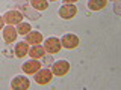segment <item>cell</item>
Returning <instances> with one entry per match:
<instances>
[{
    "label": "cell",
    "mask_w": 121,
    "mask_h": 90,
    "mask_svg": "<svg viewBox=\"0 0 121 90\" xmlns=\"http://www.w3.org/2000/svg\"><path fill=\"white\" fill-rule=\"evenodd\" d=\"M15 9L20 11L23 14V17L29 18V20H38V18L41 17V12H38L35 8L30 5L29 0H18V2L15 3Z\"/></svg>",
    "instance_id": "cell-1"
},
{
    "label": "cell",
    "mask_w": 121,
    "mask_h": 90,
    "mask_svg": "<svg viewBox=\"0 0 121 90\" xmlns=\"http://www.w3.org/2000/svg\"><path fill=\"white\" fill-rule=\"evenodd\" d=\"M33 75H35V82L39 84V86H47L53 78V72H52L50 68H41V69L38 71V72H35Z\"/></svg>",
    "instance_id": "cell-2"
},
{
    "label": "cell",
    "mask_w": 121,
    "mask_h": 90,
    "mask_svg": "<svg viewBox=\"0 0 121 90\" xmlns=\"http://www.w3.org/2000/svg\"><path fill=\"white\" fill-rule=\"evenodd\" d=\"M44 50L45 52H48V54H56V52L60 51V48H62V45H60V39L56 36H52V38H47V39L44 41Z\"/></svg>",
    "instance_id": "cell-3"
},
{
    "label": "cell",
    "mask_w": 121,
    "mask_h": 90,
    "mask_svg": "<svg viewBox=\"0 0 121 90\" xmlns=\"http://www.w3.org/2000/svg\"><path fill=\"white\" fill-rule=\"evenodd\" d=\"M52 72L56 77H64L70 72V63L67 60H56L52 65Z\"/></svg>",
    "instance_id": "cell-4"
},
{
    "label": "cell",
    "mask_w": 121,
    "mask_h": 90,
    "mask_svg": "<svg viewBox=\"0 0 121 90\" xmlns=\"http://www.w3.org/2000/svg\"><path fill=\"white\" fill-rule=\"evenodd\" d=\"M79 36L74 35V33H67V35L62 36V39H60V45H62V48H67V50H74V48L79 47Z\"/></svg>",
    "instance_id": "cell-5"
},
{
    "label": "cell",
    "mask_w": 121,
    "mask_h": 90,
    "mask_svg": "<svg viewBox=\"0 0 121 90\" xmlns=\"http://www.w3.org/2000/svg\"><path fill=\"white\" fill-rule=\"evenodd\" d=\"M41 68H43V63H41L38 59H32V60H27V62L23 63L21 71L24 74H27V75H33L35 72H38Z\"/></svg>",
    "instance_id": "cell-6"
},
{
    "label": "cell",
    "mask_w": 121,
    "mask_h": 90,
    "mask_svg": "<svg viewBox=\"0 0 121 90\" xmlns=\"http://www.w3.org/2000/svg\"><path fill=\"white\" fill-rule=\"evenodd\" d=\"M3 20H5V24H11V26L20 24L23 21V14L20 11H17V9H14V11L11 9V11H8V12H5Z\"/></svg>",
    "instance_id": "cell-7"
},
{
    "label": "cell",
    "mask_w": 121,
    "mask_h": 90,
    "mask_svg": "<svg viewBox=\"0 0 121 90\" xmlns=\"http://www.w3.org/2000/svg\"><path fill=\"white\" fill-rule=\"evenodd\" d=\"M2 33H3V41H5V44H12L17 41V36H18V33H17V29L14 27V26H11V24H6L5 27L2 29Z\"/></svg>",
    "instance_id": "cell-8"
},
{
    "label": "cell",
    "mask_w": 121,
    "mask_h": 90,
    "mask_svg": "<svg viewBox=\"0 0 121 90\" xmlns=\"http://www.w3.org/2000/svg\"><path fill=\"white\" fill-rule=\"evenodd\" d=\"M59 17L64 18V20H71L77 15V8L74 6V3H70V5H64L59 8Z\"/></svg>",
    "instance_id": "cell-9"
},
{
    "label": "cell",
    "mask_w": 121,
    "mask_h": 90,
    "mask_svg": "<svg viewBox=\"0 0 121 90\" xmlns=\"http://www.w3.org/2000/svg\"><path fill=\"white\" fill-rule=\"evenodd\" d=\"M29 87H30V81L23 75H18V77L12 78V81H11V89L14 90H27Z\"/></svg>",
    "instance_id": "cell-10"
},
{
    "label": "cell",
    "mask_w": 121,
    "mask_h": 90,
    "mask_svg": "<svg viewBox=\"0 0 121 90\" xmlns=\"http://www.w3.org/2000/svg\"><path fill=\"white\" fill-rule=\"evenodd\" d=\"M24 41L29 45H36V44H41V42H43L44 38H43V35H41L39 32H36V30H30L27 35H26Z\"/></svg>",
    "instance_id": "cell-11"
},
{
    "label": "cell",
    "mask_w": 121,
    "mask_h": 90,
    "mask_svg": "<svg viewBox=\"0 0 121 90\" xmlns=\"http://www.w3.org/2000/svg\"><path fill=\"white\" fill-rule=\"evenodd\" d=\"M29 51V44L26 42V41H21V42H18L17 45H15L14 48V56L18 59H24V56L27 54Z\"/></svg>",
    "instance_id": "cell-12"
},
{
    "label": "cell",
    "mask_w": 121,
    "mask_h": 90,
    "mask_svg": "<svg viewBox=\"0 0 121 90\" xmlns=\"http://www.w3.org/2000/svg\"><path fill=\"white\" fill-rule=\"evenodd\" d=\"M27 54H29L32 59H41V57L45 54V50H44V47H43L41 44H36V45H32V47L29 48Z\"/></svg>",
    "instance_id": "cell-13"
},
{
    "label": "cell",
    "mask_w": 121,
    "mask_h": 90,
    "mask_svg": "<svg viewBox=\"0 0 121 90\" xmlns=\"http://www.w3.org/2000/svg\"><path fill=\"white\" fill-rule=\"evenodd\" d=\"M108 5V0H88V8L91 11H101Z\"/></svg>",
    "instance_id": "cell-14"
},
{
    "label": "cell",
    "mask_w": 121,
    "mask_h": 90,
    "mask_svg": "<svg viewBox=\"0 0 121 90\" xmlns=\"http://www.w3.org/2000/svg\"><path fill=\"white\" fill-rule=\"evenodd\" d=\"M29 3L35 8L38 12H43V11L48 9V0H29Z\"/></svg>",
    "instance_id": "cell-15"
},
{
    "label": "cell",
    "mask_w": 121,
    "mask_h": 90,
    "mask_svg": "<svg viewBox=\"0 0 121 90\" xmlns=\"http://www.w3.org/2000/svg\"><path fill=\"white\" fill-rule=\"evenodd\" d=\"M15 29H17V33H18V35H23V36H26L30 30H32V29H30V24H27V22H23V21L20 22V24H17V27H15Z\"/></svg>",
    "instance_id": "cell-16"
},
{
    "label": "cell",
    "mask_w": 121,
    "mask_h": 90,
    "mask_svg": "<svg viewBox=\"0 0 121 90\" xmlns=\"http://www.w3.org/2000/svg\"><path fill=\"white\" fill-rule=\"evenodd\" d=\"M41 59H43V62H41V63H43L44 68H50V66L53 65V62H55V59H53V54H48V52H45V54H44Z\"/></svg>",
    "instance_id": "cell-17"
},
{
    "label": "cell",
    "mask_w": 121,
    "mask_h": 90,
    "mask_svg": "<svg viewBox=\"0 0 121 90\" xmlns=\"http://www.w3.org/2000/svg\"><path fill=\"white\" fill-rule=\"evenodd\" d=\"M5 27V20H3V17H0V30Z\"/></svg>",
    "instance_id": "cell-18"
},
{
    "label": "cell",
    "mask_w": 121,
    "mask_h": 90,
    "mask_svg": "<svg viewBox=\"0 0 121 90\" xmlns=\"http://www.w3.org/2000/svg\"><path fill=\"white\" fill-rule=\"evenodd\" d=\"M62 2L65 3V5H70V3H76L77 0H62Z\"/></svg>",
    "instance_id": "cell-19"
},
{
    "label": "cell",
    "mask_w": 121,
    "mask_h": 90,
    "mask_svg": "<svg viewBox=\"0 0 121 90\" xmlns=\"http://www.w3.org/2000/svg\"><path fill=\"white\" fill-rule=\"evenodd\" d=\"M109 2H118V0H109Z\"/></svg>",
    "instance_id": "cell-20"
},
{
    "label": "cell",
    "mask_w": 121,
    "mask_h": 90,
    "mask_svg": "<svg viewBox=\"0 0 121 90\" xmlns=\"http://www.w3.org/2000/svg\"><path fill=\"white\" fill-rule=\"evenodd\" d=\"M50 2H58V0H50Z\"/></svg>",
    "instance_id": "cell-21"
}]
</instances>
